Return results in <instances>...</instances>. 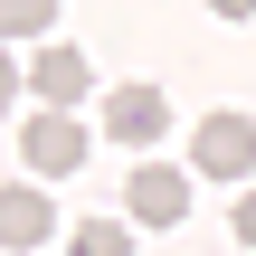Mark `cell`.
<instances>
[{"label":"cell","mask_w":256,"mask_h":256,"mask_svg":"<svg viewBox=\"0 0 256 256\" xmlns=\"http://www.w3.org/2000/svg\"><path fill=\"white\" fill-rule=\"evenodd\" d=\"M124 209H133L142 228H180V218H190V171H171V162H133Z\"/></svg>","instance_id":"cell-2"},{"label":"cell","mask_w":256,"mask_h":256,"mask_svg":"<svg viewBox=\"0 0 256 256\" xmlns=\"http://www.w3.org/2000/svg\"><path fill=\"white\" fill-rule=\"evenodd\" d=\"M28 86H38L48 114H66V104L95 86V57H86V48H38V57H28Z\"/></svg>","instance_id":"cell-5"},{"label":"cell","mask_w":256,"mask_h":256,"mask_svg":"<svg viewBox=\"0 0 256 256\" xmlns=\"http://www.w3.org/2000/svg\"><path fill=\"white\" fill-rule=\"evenodd\" d=\"M19 152H28V171H38V180H57V171H76V162H86V124L38 104V114H28V133H19Z\"/></svg>","instance_id":"cell-3"},{"label":"cell","mask_w":256,"mask_h":256,"mask_svg":"<svg viewBox=\"0 0 256 256\" xmlns=\"http://www.w3.org/2000/svg\"><path fill=\"white\" fill-rule=\"evenodd\" d=\"M48 238H57V209H48L28 180H10V190H0V247L10 256H38Z\"/></svg>","instance_id":"cell-6"},{"label":"cell","mask_w":256,"mask_h":256,"mask_svg":"<svg viewBox=\"0 0 256 256\" xmlns=\"http://www.w3.org/2000/svg\"><path fill=\"white\" fill-rule=\"evenodd\" d=\"M104 133L114 142H162L171 133V95L162 86H114L104 95Z\"/></svg>","instance_id":"cell-4"},{"label":"cell","mask_w":256,"mask_h":256,"mask_svg":"<svg viewBox=\"0 0 256 256\" xmlns=\"http://www.w3.org/2000/svg\"><path fill=\"white\" fill-rule=\"evenodd\" d=\"M209 10H218V19H256V0H209Z\"/></svg>","instance_id":"cell-11"},{"label":"cell","mask_w":256,"mask_h":256,"mask_svg":"<svg viewBox=\"0 0 256 256\" xmlns=\"http://www.w3.org/2000/svg\"><path fill=\"white\" fill-rule=\"evenodd\" d=\"M57 28V0H0V48L10 38H48Z\"/></svg>","instance_id":"cell-7"},{"label":"cell","mask_w":256,"mask_h":256,"mask_svg":"<svg viewBox=\"0 0 256 256\" xmlns=\"http://www.w3.org/2000/svg\"><path fill=\"white\" fill-rule=\"evenodd\" d=\"M238 238H247V247H256V190H247V200H238Z\"/></svg>","instance_id":"cell-10"},{"label":"cell","mask_w":256,"mask_h":256,"mask_svg":"<svg viewBox=\"0 0 256 256\" xmlns=\"http://www.w3.org/2000/svg\"><path fill=\"white\" fill-rule=\"evenodd\" d=\"M190 171H200V180H247L256 171V124L247 114H209L200 142H190Z\"/></svg>","instance_id":"cell-1"},{"label":"cell","mask_w":256,"mask_h":256,"mask_svg":"<svg viewBox=\"0 0 256 256\" xmlns=\"http://www.w3.org/2000/svg\"><path fill=\"white\" fill-rule=\"evenodd\" d=\"M19 76H28V66H19V57L0 48V114H10V95H19Z\"/></svg>","instance_id":"cell-9"},{"label":"cell","mask_w":256,"mask_h":256,"mask_svg":"<svg viewBox=\"0 0 256 256\" xmlns=\"http://www.w3.org/2000/svg\"><path fill=\"white\" fill-rule=\"evenodd\" d=\"M66 247H76V256H133V228H124V218H76Z\"/></svg>","instance_id":"cell-8"}]
</instances>
